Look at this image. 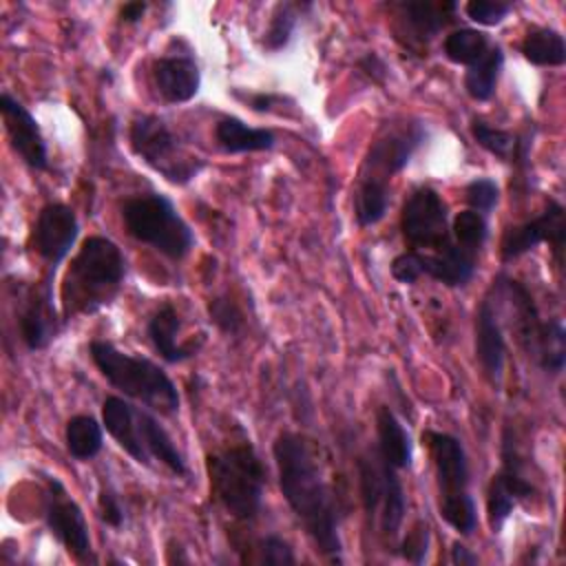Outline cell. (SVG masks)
Instances as JSON below:
<instances>
[{
  "label": "cell",
  "instance_id": "1",
  "mask_svg": "<svg viewBox=\"0 0 566 566\" xmlns=\"http://www.w3.org/2000/svg\"><path fill=\"white\" fill-rule=\"evenodd\" d=\"M279 489L327 562H343L340 513L332 484L327 482L318 447L303 433L283 431L272 444Z\"/></svg>",
  "mask_w": 566,
  "mask_h": 566
},
{
  "label": "cell",
  "instance_id": "2",
  "mask_svg": "<svg viewBox=\"0 0 566 566\" xmlns=\"http://www.w3.org/2000/svg\"><path fill=\"white\" fill-rule=\"evenodd\" d=\"M427 137V126L418 119H409L398 126H385L369 144L354 190V219L360 228L382 221L389 208V181L407 168Z\"/></svg>",
  "mask_w": 566,
  "mask_h": 566
},
{
  "label": "cell",
  "instance_id": "3",
  "mask_svg": "<svg viewBox=\"0 0 566 566\" xmlns=\"http://www.w3.org/2000/svg\"><path fill=\"white\" fill-rule=\"evenodd\" d=\"M126 279V256L115 241L102 234L86 237L60 285L62 321L95 314L108 307Z\"/></svg>",
  "mask_w": 566,
  "mask_h": 566
},
{
  "label": "cell",
  "instance_id": "4",
  "mask_svg": "<svg viewBox=\"0 0 566 566\" xmlns=\"http://www.w3.org/2000/svg\"><path fill=\"white\" fill-rule=\"evenodd\" d=\"M210 495L239 522H252L263 509L265 467L248 438L206 453Z\"/></svg>",
  "mask_w": 566,
  "mask_h": 566
},
{
  "label": "cell",
  "instance_id": "5",
  "mask_svg": "<svg viewBox=\"0 0 566 566\" xmlns=\"http://www.w3.org/2000/svg\"><path fill=\"white\" fill-rule=\"evenodd\" d=\"M88 354L106 382L126 398H133L159 413L179 411V394L175 382L153 360L122 352L104 338L91 340Z\"/></svg>",
  "mask_w": 566,
  "mask_h": 566
},
{
  "label": "cell",
  "instance_id": "6",
  "mask_svg": "<svg viewBox=\"0 0 566 566\" xmlns=\"http://www.w3.org/2000/svg\"><path fill=\"white\" fill-rule=\"evenodd\" d=\"M126 232L157 250L159 254L181 261L195 245V232L179 214L170 197L161 192H139L126 197L119 206Z\"/></svg>",
  "mask_w": 566,
  "mask_h": 566
},
{
  "label": "cell",
  "instance_id": "7",
  "mask_svg": "<svg viewBox=\"0 0 566 566\" xmlns=\"http://www.w3.org/2000/svg\"><path fill=\"white\" fill-rule=\"evenodd\" d=\"M422 438L436 467L440 517L460 535H471L478 526V506L469 491L471 475L464 444L447 431H427Z\"/></svg>",
  "mask_w": 566,
  "mask_h": 566
},
{
  "label": "cell",
  "instance_id": "8",
  "mask_svg": "<svg viewBox=\"0 0 566 566\" xmlns=\"http://www.w3.org/2000/svg\"><path fill=\"white\" fill-rule=\"evenodd\" d=\"M493 283L500 292L506 294V301L511 303L517 343L522 345L526 356L533 358V363L542 371L559 376L566 365V329L562 318L553 316L544 321L524 283L504 274L497 276V281Z\"/></svg>",
  "mask_w": 566,
  "mask_h": 566
},
{
  "label": "cell",
  "instance_id": "9",
  "mask_svg": "<svg viewBox=\"0 0 566 566\" xmlns=\"http://www.w3.org/2000/svg\"><path fill=\"white\" fill-rule=\"evenodd\" d=\"M128 144L146 166L175 186L190 184L206 168V159L190 155L159 115H137L128 128Z\"/></svg>",
  "mask_w": 566,
  "mask_h": 566
},
{
  "label": "cell",
  "instance_id": "10",
  "mask_svg": "<svg viewBox=\"0 0 566 566\" xmlns=\"http://www.w3.org/2000/svg\"><path fill=\"white\" fill-rule=\"evenodd\" d=\"M400 232L416 252H440L451 245L449 206L436 188L418 186L409 192L400 210Z\"/></svg>",
  "mask_w": 566,
  "mask_h": 566
},
{
  "label": "cell",
  "instance_id": "11",
  "mask_svg": "<svg viewBox=\"0 0 566 566\" xmlns=\"http://www.w3.org/2000/svg\"><path fill=\"white\" fill-rule=\"evenodd\" d=\"M478 256L455 241L440 252H416L405 250L391 261V276L398 283L413 285L420 276H429L447 287H464L471 283L478 270Z\"/></svg>",
  "mask_w": 566,
  "mask_h": 566
},
{
  "label": "cell",
  "instance_id": "12",
  "mask_svg": "<svg viewBox=\"0 0 566 566\" xmlns=\"http://www.w3.org/2000/svg\"><path fill=\"white\" fill-rule=\"evenodd\" d=\"M391 31L396 42L418 55H424L429 42L453 20L458 4L451 0H400L389 4Z\"/></svg>",
  "mask_w": 566,
  "mask_h": 566
},
{
  "label": "cell",
  "instance_id": "13",
  "mask_svg": "<svg viewBox=\"0 0 566 566\" xmlns=\"http://www.w3.org/2000/svg\"><path fill=\"white\" fill-rule=\"evenodd\" d=\"M535 495L533 482L524 475V460L517 451V444L511 431H504L502 438V467L491 478L486 489V520L491 533H500L511 517L513 509L520 502H526Z\"/></svg>",
  "mask_w": 566,
  "mask_h": 566
},
{
  "label": "cell",
  "instance_id": "14",
  "mask_svg": "<svg viewBox=\"0 0 566 566\" xmlns=\"http://www.w3.org/2000/svg\"><path fill=\"white\" fill-rule=\"evenodd\" d=\"M44 520L51 535L73 555L77 562H95L88 524L82 506L69 495L66 486L55 478L46 475L44 493Z\"/></svg>",
  "mask_w": 566,
  "mask_h": 566
},
{
  "label": "cell",
  "instance_id": "15",
  "mask_svg": "<svg viewBox=\"0 0 566 566\" xmlns=\"http://www.w3.org/2000/svg\"><path fill=\"white\" fill-rule=\"evenodd\" d=\"M566 241V219H564V206L557 199H548L539 214L533 219H526L517 226L506 228L500 241V256L504 263L535 250L539 243H551L555 261L562 263Z\"/></svg>",
  "mask_w": 566,
  "mask_h": 566
},
{
  "label": "cell",
  "instance_id": "16",
  "mask_svg": "<svg viewBox=\"0 0 566 566\" xmlns=\"http://www.w3.org/2000/svg\"><path fill=\"white\" fill-rule=\"evenodd\" d=\"M51 279L53 272H46L42 283L24 285L18 292V332L27 349L40 352L49 347V343L60 332V318L53 305V292H51Z\"/></svg>",
  "mask_w": 566,
  "mask_h": 566
},
{
  "label": "cell",
  "instance_id": "17",
  "mask_svg": "<svg viewBox=\"0 0 566 566\" xmlns=\"http://www.w3.org/2000/svg\"><path fill=\"white\" fill-rule=\"evenodd\" d=\"M77 234H80V221L73 208L66 203L53 201L40 208L29 234V243L33 252L42 261H46L49 272L55 274V268L69 256L71 248L75 245Z\"/></svg>",
  "mask_w": 566,
  "mask_h": 566
},
{
  "label": "cell",
  "instance_id": "18",
  "mask_svg": "<svg viewBox=\"0 0 566 566\" xmlns=\"http://www.w3.org/2000/svg\"><path fill=\"white\" fill-rule=\"evenodd\" d=\"M0 113L13 153L33 170L49 168V148L38 119L11 93L0 95Z\"/></svg>",
  "mask_w": 566,
  "mask_h": 566
},
{
  "label": "cell",
  "instance_id": "19",
  "mask_svg": "<svg viewBox=\"0 0 566 566\" xmlns=\"http://www.w3.org/2000/svg\"><path fill=\"white\" fill-rule=\"evenodd\" d=\"M153 82L168 104L190 102L201 86V71L190 53H170L153 62Z\"/></svg>",
  "mask_w": 566,
  "mask_h": 566
},
{
  "label": "cell",
  "instance_id": "20",
  "mask_svg": "<svg viewBox=\"0 0 566 566\" xmlns=\"http://www.w3.org/2000/svg\"><path fill=\"white\" fill-rule=\"evenodd\" d=\"M475 358L482 367V374L495 385L502 380L506 340L493 305L491 294H486L475 312Z\"/></svg>",
  "mask_w": 566,
  "mask_h": 566
},
{
  "label": "cell",
  "instance_id": "21",
  "mask_svg": "<svg viewBox=\"0 0 566 566\" xmlns=\"http://www.w3.org/2000/svg\"><path fill=\"white\" fill-rule=\"evenodd\" d=\"M139 407L122 396H108L102 405V424L111 433V438L142 467H153V458L148 455L142 431H139Z\"/></svg>",
  "mask_w": 566,
  "mask_h": 566
},
{
  "label": "cell",
  "instance_id": "22",
  "mask_svg": "<svg viewBox=\"0 0 566 566\" xmlns=\"http://www.w3.org/2000/svg\"><path fill=\"white\" fill-rule=\"evenodd\" d=\"M179 329H181V316L172 303H161L146 323V334L153 347L166 363H172V365L184 363L197 354V345L192 343L181 345L177 340Z\"/></svg>",
  "mask_w": 566,
  "mask_h": 566
},
{
  "label": "cell",
  "instance_id": "23",
  "mask_svg": "<svg viewBox=\"0 0 566 566\" xmlns=\"http://www.w3.org/2000/svg\"><path fill=\"white\" fill-rule=\"evenodd\" d=\"M376 451L378 455L398 469H409L413 460V442L400 418L391 407L380 405L376 409Z\"/></svg>",
  "mask_w": 566,
  "mask_h": 566
},
{
  "label": "cell",
  "instance_id": "24",
  "mask_svg": "<svg viewBox=\"0 0 566 566\" xmlns=\"http://www.w3.org/2000/svg\"><path fill=\"white\" fill-rule=\"evenodd\" d=\"M214 142L223 153H261L276 146V135L270 128L248 126L234 115H226L214 124Z\"/></svg>",
  "mask_w": 566,
  "mask_h": 566
},
{
  "label": "cell",
  "instance_id": "25",
  "mask_svg": "<svg viewBox=\"0 0 566 566\" xmlns=\"http://www.w3.org/2000/svg\"><path fill=\"white\" fill-rule=\"evenodd\" d=\"M137 418H139V431H142V440H144V447H146L148 455L153 460H157L159 464H164L172 475L186 478L188 475V464H186L181 451L177 449V444L172 442L170 433L146 409H139Z\"/></svg>",
  "mask_w": 566,
  "mask_h": 566
},
{
  "label": "cell",
  "instance_id": "26",
  "mask_svg": "<svg viewBox=\"0 0 566 566\" xmlns=\"http://www.w3.org/2000/svg\"><path fill=\"white\" fill-rule=\"evenodd\" d=\"M504 66V51L500 44H491L484 57H480L475 64L467 66L464 71V91L475 102H489L495 93L500 73Z\"/></svg>",
  "mask_w": 566,
  "mask_h": 566
},
{
  "label": "cell",
  "instance_id": "27",
  "mask_svg": "<svg viewBox=\"0 0 566 566\" xmlns=\"http://www.w3.org/2000/svg\"><path fill=\"white\" fill-rule=\"evenodd\" d=\"M520 51L535 66H562L566 62L564 35L551 27H533L526 31Z\"/></svg>",
  "mask_w": 566,
  "mask_h": 566
},
{
  "label": "cell",
  "instance_id": "28",
  "mask_svg": "<svg viewBox=\"0 0 566 566\" xmlns=\"http://www.w3.org/2000/svg\"><path fill=\"white\" fill-rule=\"evenodd\" d=\"M64 442L71 458L80 462L93 460L104 447V424L88 413H77L64 427Z\"/></svg>",
  "mask_w": 566,
  "mask_h": 566
},
{
  "label": "cell",
  "instance_id": "29",
  "mask_svg": "<svg viewBox=\"0 0 566 566\" xmlns=\"http://www.w3.org/2000/svg\"><path fill=\"white\" fill-rule=\"evenodd\" d=\"M471 135L478 142V146H482L486 153L495 155L502 161H524L526 159V150H528V142H522L515 133L504 130V128H495L484 119L473 117L471 119Z\"/></svg>",
  "mask_w": 566,
  "mask_h": 566
},
{
  "label": "cell",
  "instance_id": "30",
  "mask_svg": "<svg viewBox=\"0 0 566 566\" xmlns=\"http://www.w3.org/2000/svg\"><path fill=\"white\" fill-rule=\"evenodd\" d=\"M312 9V2H279L272 9L268 29L263 33V49L276 53L292 42L298 20L305 11Z\"/></svg>",
  "mask_w": 566,
  "mask_h": 566
},
{
  "label": "cell",
  "instance_id": "31",
  "mask_svg": "<svg viewBox=\"0 0 566 566\" xmlns=\"http://www.w3.org/2000/svg\"><path fill=\"white\" fill-rule=\"evenodd\" d=\"M405 513H407V497H405V489L402 482L396 473V469L389 464L387 467V475H385V491H382V504L378 511V524H380V533L387 539H396L400 533V526L405 522Z\"/></svg>",
  "mask_w": 566,
  "mask_h": 566
},
{
  "label": "cell",
  "instance_id": "32",
  "mask_svg": "<svg viewBox=\"0 0 566 566\" xmlns=\"http://www.w3.org/2000/svg\"><path fill=\"white\" fill-rule=\"evenodd\" d=\"M489 49H491L489 35L480 29H469V27L451 31L449 35H444V42H442L444 57L462 66L475 64L480 57L486 55Z\"/></svg>",
  "mask_w": 566,
  "mask_h": 566
},
{
  "label": "cell",
  "instance_id": "33",
  "mask_svg": "<svg viewBox=\"0 0 566 566\" xmlns=\"http://www.w3.org/2000/svg\"><path fill=\"white\" fill-rule=\"evenodd\" d=\"M451 239L460 248H464L473 254H480L489 239V217H484L471 208L460 210L451 221Z\"/></svg>",
  "mask_w": 566,
  "mask_h": 566
},
{
  "label": "cell",
  "instance_id": "34",
  "mask_svg": "<svg viewBox=\"0 0 566 566\" xmlns=\"http://www.w3.org/2000/svg\"><path fill=\"white\" fill-rule=\"evenodd\" d=\"M208 318L210 323L226 336H237L245 327V316L239 303L230 294H219L208 301Z\"/></svg>",
  "mask_w": 566,
  "mask_h": 566
},
{
  "label": "cell",
  "instance_id": "35",
  "mask_svg": "<svg viewBox=\"0 0 566 566\" xmlns=\"http://www.w3.org/2000/svg\"><path fill=\"white\" fill-rule=\"evenodd\" d=\"M464 201L471 210L489 217L500 201V186L491 177H475L464 186Z\"/></svg>",
  "mask_w": 566,
  "mask_h": 566
},
{
  "label": "cell",
  "instance_id": "36",
  "mask_svg": "<svg viewBox=\"0 0 566 566\" xmlns=\"http://www.w3.org/2000/svg\"><path fill=\"white\" fill-rule=\"evenodd\" d=\"M511 11H513V2L509 0H469L464 4L467 18L480 27H495Z\"/></svg>",
  "mask_w": 566,
  "mask_h": 566
},
{
  "label": "cell",
  "instance_id": "37",
  "mask_svg": "<svg viewBox=\"0 0 566 566\" xmlns=\"http://www.w3.org/2000/svg\"><path fill=\"white\" fill-rule=\"evenodd\" d=\"M429 542H431V533H429V524L418 520L411 531L402 537L400 542V555L411 562V564H422L427 559L429 553Z\"/></svg>",
  "mask_w": 566,
  "mask_h": 566
},
{
  "label": "cell",
  "instance_id": "38",
  "mask_svg": "<svg viewBox=\"0 0 566 566\" xmlns=\"http://www.w3.org/2000/svg\"><path fill=\"white\" fill-rule=\"evenodd\" d=\"M97 513L106 526H111V528L124 526V506H122L115 489L106 482H102V486L97 491Z\"/></svg>",
  "mask_w": 566,
  "mask_h": 566
},
{
  "label": "cell",
  "instance_id": "39",
  "mask_svg": "<svg viewBox=\"0 0 566 566\" xmlns=\"http://www.w3.org/2000/svg\"><path fill=\"white\" fill-rule=\"evenodd\" d=\"M261 562L276 564V566H290L296 562L292 546L281 535H265L261 539Z\"/></svg>",
  "mask_w": 566,
  "mask_h": 566
},
{
  "label": "cell",
  "instance_id": "40",
  "mask_svg": "<svg viewBox=\"0 0 566 566\" xmlns=\"http://www.w3.org/2000/svg\"><path fill=\"white\" fill-rule=\"evenodd\" d=\"M358 69L376 84H385V75H387V66L382 62V57L374 51L365 53L360 60H358Z\"/></svg>",
  "mask_w": 566,
  "mask_h": 566
},
{
  "label": "cell",
  "instance_id": "41",
  "mask_svg": "<svg viewBox=\"0 0 566 566\" xmlns=\"http://www.w3.org/2000/svg\"><path fill=\"white\" fill-rule=\"evenodd\" d=\"M243 99H245V104H248L252 111H256V113H268V111H272V106H274L276 102H283L285 97H283V95H279V93L256 91V93L245 95Z\"/></svg>",
  "mask_w": 566,
  "mask_h": 566
},
{
  "label": "cell",
  "instance_id": "42",
  "mask_svg": "<svg viewBox=\"0 0 566 566\" xmlns=\"http://www.w3.org/2000/svg\"><path fill=\"white\" fill-rule=\"evenodd\" d=\"M146 9H148V2H144V0H133V2H126V4L119 7V18H122V22H126V24H137V22L144 18Z\"/></svg>",
  "mask_w": 566,
  "mask_h": 566
},
{
  "label": "cell",
  "instance_id": "43",
  "mask_svg": "<svg viewBox=\"0 0 566 566\" xmlns=\"http://www.w3.org/2000/svg\"><path fill=\"white\" fill-rule=\"evenodd\" d=\"M449 559H451V564H460V566H473L480 562V557L471 548H467L462 542H453Z\"/></svg>",
  "mask_w": 566,
  "mask_h": 566
}]
</instances>
